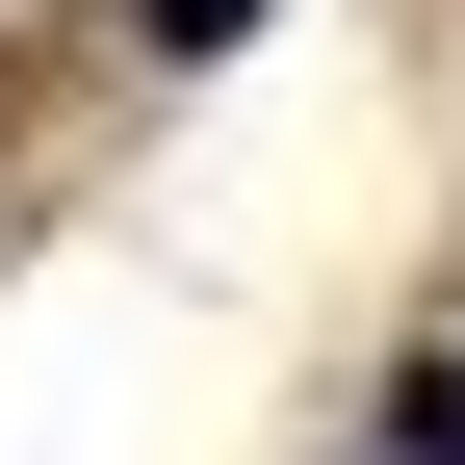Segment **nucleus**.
<instances>
[{
	"instance_id": "1",
	"label": "nucleus",
	"mask_w": 465,
	"mask_h": 465,
	"mask_svg": "<svg viewBox=\"0 0 465 465\" xmlns=\"http://www.w3.org/2000/svg\"><path fill=\"white\" fill-rule=\"evenodd\" d=\"M388 465H465V362H414V388H388Z\"/></svg>"
},
{
	"instance_id": "2",
	"label": "nucleus",
	"mask_w": 465,
	"mask_h": 465,
	"mask_svg": "<svg viewBox=\"0 0 465 465\" xmlns=\"http://www.w3.org/2000/svg\"><path fill=\"white\" fill-rule=\"evenodd\" d=\"M130 26H155V52H232V26H259V0H130Z\"/></svg>"
}]
</instances>
